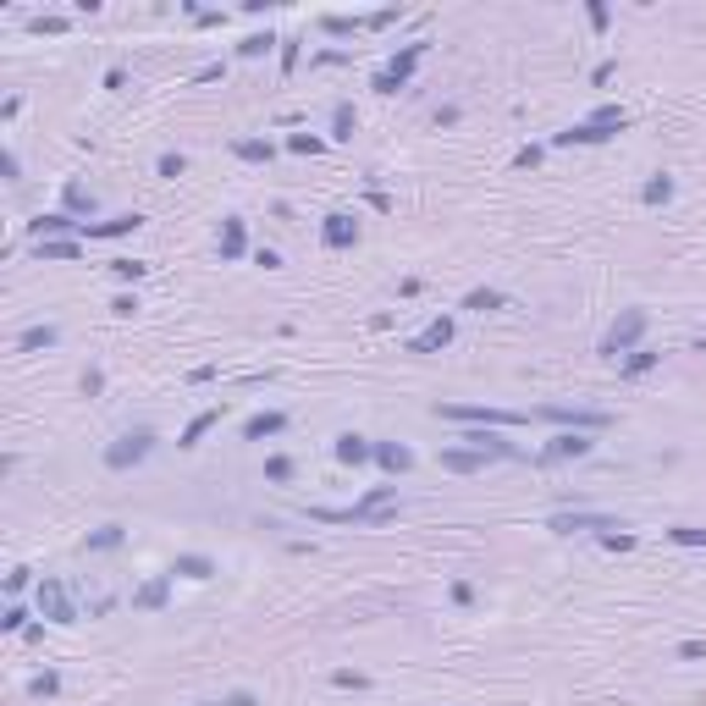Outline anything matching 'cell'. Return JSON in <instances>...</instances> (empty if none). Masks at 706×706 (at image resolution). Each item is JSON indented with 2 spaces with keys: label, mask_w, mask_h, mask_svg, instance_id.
<instances>
[{
  "label": "cell",
  "mask_w": 706,
  "mask_h": 706,
  "mask_svg": "<svg viewBox=\"0 0 706 706\" xmlns=\"http://www.w3.org/2000/svg\"><path fill=\"white\" fill-rule=\"evenodd\" d=\"M585 17H591V28H596V34H607V22H613V12H607L601 0H591V6H585Z\"/></svg>",
  "instance_id": "52"
},
{
  "label": "cell",
  "mask_w": 706,
  "mask_h": 706,
  "mask_svg": "<svg viewBox=\"0 0 706 706\" xmlns=\"http://www.w3.org/2000/svg\"><path fill=\"white\" fill-rule=\"evenodd\" d=\"M215 425H221V408H199L194 420H188V431L177 436V447H199V441H205V436H210Z\"/></svg>",
  "instance_id": "26"
},
{
  "label": "cell",
  "mask_w": 706,
  "mask_h": 706,
  "mask_svg": "<svg viewBox=\"0 0 706 706\" xmlns=\"http://www.w3.org/2000/svg\"><path fill=\"white\" fill-rule=\"evenodd\" d=\"M375 464L387 469L392 480H403V475H408L414 464H420V458H414V447H408V441H375Z\"/></svg>",
  "instance_id": "17"
},
{
  "label": "cell",
  "mask_w": 706,
  "mask_h": 706,
  "mask_svg": "<svg viewBox=\"0 0 706 706\" xmlns=\"http://www.w3.org/2000/svg\"><path fill=\"white\" fill-rule=\"evenodd\" d=\"M403 513V497H398V480L392 486H370L353 508H309V519L320 525H387Z\"/></svg>",
  "instance_id": "1"
},
{
  "label": "cell",
  "mask_w": 706,
  "mask_h": 706,
  "mask_svg": "<svg viewBox=\"0 0 706 706\" xmlns=\"http://www.w3.org/2000/svg\"><path fill=\"white\" fill-rule=\"evenodd\" d=\"M111 276H116V282H144L149 265H144V260H111Z\"/></svg>",
  "instance_id": "44"
},
{
  "label": "cell",
  "mask_w": 706,
  "mask_h": 706,
  "mask_svg": "<svg viewBox=\"0 0 706 706\" xmlns=\"http://www.w3.org/2000/svg\"><path fill=\"white\" fill-rule=\"evenodd\" d=\"M28 695H34V701H50V695H61V673H55V668L34 673V679H28Z\"/></svg>",
  "instance_id": "36"
},
{
  "label": "cell",
  "mask_w": 706,
  "mask_h": 706,
  "mask_svg": "<svg viewBox=\"0 0 706 706\" xmlns=\"http://www.w3.org/2000/svg\"><path fill=\"white\" fill-rule=\"evenodd\" d=\"M453 607H475V585L469 580H453Z\"/></svg>",
  "instance_id": "54"
},
{
  "label": "cell",
  "mask_w": 706,
  "mask_h": 706,
  "mask_svg": "<svg viewBox=\"0 0 706 706\" xmlns=\"http://www.w3.org/2000/svg\"><path fill=\"white\" fill-rule=\"evenodd\" d=\"M398 17H403V6H381V12H370V17H365V28H392Z\"/></svg>",
  "instance_id": "51"
},
{
  "label": "cell",
  "mask_w": 706,
  "mask_h": 706,
  "mask_svg": "<svg viewBox=\"0 0 706 706\" xmlns=\"http://www.w3.org/2000/svg\"><path fill=\"white\" fill-rule=\"evenodd\" d=\"M34 254H39V260H50V265H67V260H78V254H83V243L78 238H50V243H34Z\"/></svg>",
  "instance_id": "28"
},
{
  "label": "cell",
  "mask_w": 706,
  "mask_h": 706,
  "mask_svg": "<svg viewBox=\"0 0 706 706\" xmlns=\"http://www.w3.org/2000/svg\"><path fill=\"white\" fill-rule=\"evenodd\" d=\"M668 541H673V547H706V530L701 525H673Z\"/></svg>",
  "instance_id": "41"
},
{
  "label": "cell",
  "mask_w": 706,
  "mask_h": 706,
  "mask_svg": "<svg viewBox=\"0 0 706 706\" xmlns=\"http://www.w3.org/2000/svg\"><path fill=\"white\" fill-rule=\"evenodd\" d=\"M613 133L607 127H596V122H574V127H563V133H552V149H591V144H607Z\"/></svg>",
  "instance_id": "16"
},
{
  "label": "cell",
  "mask_w": 706,
  "mask_h": 706,
  "mask_svg": "<svg viewBox=\"0 0 706 706\" xmlns=\"http://www.w3.org/2000/svg\"><path fill=\"white\" fill-rule=\"evenodd\" d=\"M34 601H39V618H45V624H61V629H72V624H78L72 591L61 585V580H50V574H45V580L34 585Z\"/></svg>",
  "instance_id": "5"
},
{
  "label": "cell",
  "mask_w": 706,
  "mask_h": 706,
  "mask_svg": "<svg viewBox=\"0 0 706 706\" xmlns=\"http://www.w3.org/2000/svg\"><path fill=\"white\" fill-rule=\"evenodd\" d=\"M287 431V414L282 408H260L243 420V441H265V436H282Z\"/></svg>",
  "instance_id": "21"
},
{
  "label": "cell",
  "mask_w": 706,
  "mask_h": 706,
  "mask_svg": "<svg viewBox=\"0 0 706 706\" xmlns=\"http://www.w3.org/2000/svg\"><path fill=\"white\" fill-rule=\"evenodd\" d=\"M591 453H596L591 431H558V436L535 453V464H541V469H552V464H580V458H591Z\"/></svg>",
  "instance_id": "6"
},
{
  "label": "cell",
  "mask_w": 706,
  "mask_h": 706,
  "mask_svg": "<svg viewBox=\"0 0 706 706\" xmlns=\"http://www.w3.org/2000/svg\"><path fill=\"white\" fill-rule=\"evenodd\" d=\"M596 541H601L607 552H635V535H629V530H601Z\"/></svg>",
  "instance_id": "45"
},
{
  "label": "cell",
  "mask_w": 706,
  "mask_h": 706,
  "mask_svg": "<svg viewBox=\"0 0 706 706\" xmlns=\"http://www.w3.org/2000/svg\"><path fill=\"white\" fill-rule=\"evenodd\" d=\"M254 265H265V271H282V254H276V248H254Z\"/></svg>",
  "instance_id": "56"
},
{
  "label": "cell",
  "mask_w": 706,
  "mask_h": 706,
  "mask_svg": "<svg viewBox=\"0 0 706 706\" xmlns=\"http://www.w3.org/2000/svg\"><path fill=\"white\" fill-rule=\"evenodd\" d=\"M28 585H34V568H12V574H6V596H12V601H17Z\"/></svg>",
  "instance_id": "47"
},
{
  "label": "cell",
  "mask_w": 706,
  "mask_h": 706,
  "mask_svg": "<svg viewBox=\"0 0 706 706\" xmlns=\"http://www.w3.org/2000/svg\"><path fill=\"white\" fill-rule=\"evenodd\" d=\"M332 685H337V690H370V673H359V668H337V673H332Z\"/></svg>",
  "instance_id": "42"
},
{
  "label": "cell",
  "mask_w": 706,
  "mask_h": 706,
  "mask_svg": "<svg viewBox=\"0 0 706 706\" xmlns=\"http://www.w3.org/2000/svg\"><path fill=\"white\" fill-rule=\"evenodd\" d=\"M348 61H353L348 50H315V55H309V67H348Z\"/></svg>",
  "instance_id": "48"
},
{
  "label": "cell",
  "mask_w": 706,
  "mask_h": 706,
  "mask_svg": "<svg viewBox=\"0 0 706 706\" xmlns=\"http://www.w3.org/2000/svg\"><path fill=\"white\" fill-rule=\"evenodd\" d=\"M287 149H293V155H320L326 139H320V133H287Z\"/></svg>",
  "instance_id": "43"
},
{
  "label": "cell",
  "mask_w": 706,
  "mask_h": 706,
  "mask_svg": "<svg viewBox=\"0 0 706 706\" xmlns=\"http://www.w3.org/2000/svg\"><path fill=\"white\" fill-rule=\"evenodd\" d=\"M188 381H194V387H205V381H215V365H194V370H188Z\"/></svg>",
  "instance_id": "60"
},
{
  "label": "cell",
  "mask_w": 706,
  "mask_h": 706,
  "mask_svg": "<svg viewBox=\"0 0 706 706\" xmlns=\"http://www.w3.org/2000/svg\"><path fill=\"white\" fill-rule=\"evenodd\" d=\"M122 541H127V530H122V525H100V530H88L83 552H116Z\"/></svg>",
  "instance_id": "30"
},
{
  "label": "cell",
  "mask_w": 706,
  "mask_h": 706,
  "mask_svg": "<svg viewBox=\"0 0 706 706\" xmlns=\"http://www.w3.org/2000/svg\"><path fill=\"white\" fill-rule=\"evenodd\" d=\"M100 392H105V370L88 365V370H83V398H100Z\"/></svg>",
  "instance_id": "49"
},
{
  "label": "cell",
  "mask_w": 706,
  "mask_h": 706,
  "mask_svg": "<svg viewBox=\"0 0 706 706\" xmlns=\"http://www.w3.org/2000/svg\"><path fill=\"white\" fill-rule=\"evenodd\" d=\"M657 365H662L657 348H635V353H624V359H618V375H624V381H640V375H651Z\"/></svg>",
  "instance_id": "24"
},
{
  "label": "cell",
  "mask_w": 706,
  "mask_h": 706,
  "mask_svg": "<svg viewBox=\"0 0 706 706\" xmlns=\"http://www.w3.org/2000/svg\"><path fill=\"white\" fill-rule=\"evenodd\" d=\"M232 155L248 160V166H271V160H276V144H271V139H232Z\"/></svg>",
  "instance_id": "27"
},
{
  "label": "cell",
  "mask_w": 706,
  "mask_h": 706,
  "mask_svg": "<svg viewBox=\"0 0 706 706\" xmlns=\"http://www.w3.org/2000/svg\"><path fill=\"white\" fill-rule=\"evenodd\" d=\"M28 624H34V613H28L22 601H12L6 613H0V635H28Z\"/></svg>",
  "instance_id": "35"
},
{
  "label": "cell",
  "mask_w": 706,
  "mask_h": 706,
  "mask_svg": "<svg viewBox=\"0 0 706 706\" xmlns=\"http://www.w3.org/2000/svg\"><path fill=\"white\" fill-rule=\"evenodd\" d=\"M436 464H441L447 475H480V469H486L492 458H486V453H475V447H441V453H436Z\"/></svg>",
  "instance_id": "18"
},
{
  "label": "cell",
  "mask_w": 706,
  "mask_h": 706,
  "mask_svg": "<svg viewBox=\"0 0 706 706\" xmlns=\"http://www.w3.org/2000/svg\"><path fill=\"white\" fill-rule=\"evenodd\" d=\"M221 72H227V67H221V61H215V67H199V72H194V83H215Z\"/></svg>",
  "instance_id": "61"
},
{
  "label": "cell",
  "mask_w": 706,
  "mask_h": 706,
  "mask_svg": "<svg viewBox=\"0 0 706 706\" xmlns=\"http://www.w3.org/2000/svg\"><path fill=\"white\" fill-rule=\"evenodd\" d=\"M166 601H172V574H155V580L133 591V613H160Z\"/></svg>",
  "instance_id": "19"
},
{
  "label": "cell",
  "mask_w": 706,
  "mask_h": 706,
  "mask_svg": "<svg viewBox=\"0 0 706 706\" xmlns=\"http://www.w3.org/2000/svg\"><path fill=\"white\" fill-rule=\"evenodd\" d=\"M673 194H679V182H673L668 172H651L646 188H640V205H646V210H662V205H673Z\"/></svg>",
  "instance_id": "22"
},
{
  "label": "cell",
  "mask_w": 706,
  "mask_h": 706,
  "mask_svg": "<svg viewBox=\"0 0 706 706\" xmlns=\"http://www.w3.org/2000/svg\"><path fill=\"white\" fill-rule=\"evenodd\" d=\"M541 155H547V144H525L519 155H513V166H519V172H530V166H541Z\"/></svg>",
  "instance_id": "50"
},
{
  "label": "cell",
  "mask_w": 706,
  "mask_h": 706,
  "mask_svg": "<svg viewBox=\"0 0 706 706\" xmlns=\"http://www.w3.org/2000/svg\"><path fill=\"white\" fill-rule=\"evenodd\" d=\"M646 332H651V315H646V309H618V315H613V326H607V337H601V359L635 353Z\"/></svg>",
  "instance_id": "3"
},
{
  "label": "cell",
  "mask_w": 706,
  "mask_h": 706,
  "mask_svg": "<svg viewBox=\"0 0 706 706\" xmlns=\"http://www.w3.org/2000/svg\"><path fill=\"white\" fill-rule=\"evenodd\" d=\"M370 88H375V94H398V88H403V83H398V78H392V72H387V67H381V72H375V78H370Z\"/></svg>",
  "instance_id": "53"
},
{
  "label": "cell",
  "mask_w": 706,
  "mask_h": 706,
  "mask_svg": "<svg viewBox=\"0 0 706 706\" xmlns=\"http://www.w3.org/2000/svg\"><path fill=\"white\" fill-rule=\"evenodd\" d=\"M276 45H282V39L271 34V28H265V34H248V39L238 45V61H260V55H271Z\"/></svg>",
  "instance_id": "32"
},
{
  "label": "cell",
  "mask_w": 706,
  "mask_h": 706,
  "mask_svg": "<svg viewBox=\"0 0 706 706\" xmlns=\"http://www.w3.org/2000/svg\"><path fill=\"white\" fill-rule=\"evenodd\" d=\"M55 342H61V332H55V326H28V332L17 337V348H22V353H39V348H55Z\"/></svg>",
  "instance_id": "33"
},
{
  "label": "cell",
  "mask_w": 706,
  "mask_h": 706,
  "mask_svg": "<svg viewBox=\"0 0 706 706\" xmlns=\"http://www.w3.org/2000/svg\"><path fill=\"white\" fill-rule=\"evenodd\" d=\"M458 309H475V315H497V309H508V293H502V287H469Z\"/></svg>",
  "instance_id": "25"
},
{
  "label": "cell",
  "mask_w": 706,
  "mask_h": 706,
  "mask_svg": "<svg viewBox=\"0 0 706 706\" xmlns=\"http://www.w3.org/2000/svg\"><path fill=\"white\" fill-rule=\"evenodd\" d=\"M547 530L552 535H580V530H629V525H618V519H607V513H585V508H574V513H552L547 519Z\"/></svg>",
  "instance_id": "8"
},
{
  "label": "cell",
  "mask_w": 706,
  "mask_h": 706,
  "mask_svg": "<svg viewBox=\"0 0 706 706\" xmlns=\"http://www.w3.org/2000/svg\"><path fill=\"white\" fill-rule=\"evenodd\" d=\"M139 309H144V304H139V293H116V298H111V315H116V320H133Z\"/></svg>",
  "instance_id": "46"
},
{
  "label": "cell",
  "mask_w": 706,
  "mask_h": 706,
  "mask_svg": "<svg viewBox=\"0 0 706 706\" xmlns=\"http://www.w3.org/2000/svg\"><path fill=\"white\" fill-rule=\"evenodd\" d=\"M221 706H260V701H254V690H232V695H221Z\"/></svg>",
  "instance_id": "59"
},
{
  "label": "cell",
  "mask_w": 706,
  "mask_h": 706,
  "mask_svg": "<svg viewBox=\"0 0 706 706\" xmlns=\"http://www.w3.org/2000/svg\"><path fill=\"white\" fill-rule=\"evenodd\" d=\"M105 88H111V94H116V88H127V72H122V67H111V72H105Z\"/></svg>",
  "instance_id": "62"
},
{
  "label": "cell",
  "mask_w": 706,
  "mask_h": 706,
  "mask_svg": "<svg viewBox=\"0 0 706 706\" xmlns=\"http://www.w3.org/2000/svg\"><path fill=\"white\" fill-rule=\"evenodd\" d=\"M365 17H342V12H326L320 17V34H332V39H348V34H359Z\"/></svg>",
  "instance_id": "31"
},
{
  "label": "cell",
  "mask_w": 706,
  "mask_h": 706,
  "mask_svg": "<svg viewBox=\"0 0 706 706\" xmlns=\"http://www.w3.org/2000/svg\"><path fill=\"white\" fill-rule=\"evenodd\" d=\"M458 116H464L458 105H436V127H458Z\"/></svg>",
  "instance_id": "58"
},
{
  "label": "cell",
  "mask_w": 706,
  "mask_h": 706,
  "mask_svg": "<svg viewBox=\"0 0 706 706\" xmlns=\"http://www.w3.org/2000/svg\"><path fill=\"white\" fill-rule=\"evenodd\" d=\"M353 127H359V111H353V100H337V105H332V139L348 144Z\"/></svg>",
  "instance_id": "29"
},
{
  "label": "cell",
  "mask_w": 706,
  "mask_h": 706,
  "mask_svg": "<svg viewBox=\"0 0 706 706\" xmlns=\"http://www.w3.org/2000/svg\"><path fill=\"white\" fill-rule=\"evenodd\" d=\"M61 210L78 221V215H94V210H100V199H94L83 182H61Z\"/></svg>",
  "instance_id": "23"
},
{
  "label": "cell",
  "mask_w": 706,
  "mask_h": 706,
  "mask_svg": "<svg viewBox=\"0 0 706 706\" xmlns=\"http://www.w3.org/2000/svg\"><path fill=\"white\" fill-rule=\"evenodd\" d=\"M679 657H685V662H701V657H706V640H679Z\"/></svg>",
  "instance_id": "55"
},
{
  "label": "cell",
  "mask_w": 706,
  "mask_h": 706,
  "mask_svg": "<svg viewBox=\"0 0 706 706\" xmlns=\"http://www.w3.org/2000/svg\"><path fill=\"white\" fill-rule=\"evenodd\" d=\"M83 221H72L67 210H50V215H34L28 221V243H50V238H78Z\"/></svg>",
  "instance_id": "10"
},
{
  "label": "cell",
  "mask_w": 706,
  "mask_h": 706,
  "mask_svg": "<svg viewBox=\"0 0 706 706\" xmlns=\"http://www.w3.org/2000/svg\"><path fill=\"white\" fill-rule=\"evenodd\" d=\"M28 28H34V34H67V28H72V17H61V12H39V17L28 22Z\"/></svg>",
  "instance_id": "40"
},
{
  "label": "cell",
  "mask_w": 706,
  "mask_h": 706,
  "mask_svg": "<svg viewBox=\"0 0 706 706\" xmlns=\"http://www.w3.org/2000/svg\"><path fill=\"white\" fill-rule=\"evenodd\" d=\"M139 227H144V215H139V210H122V215H105V221H83L78 243H94V238H127V232H139Z\"/></svg>",
  "instance_id": "12"
},
{
  "label": "cell",
  "mask_w": 706,
  "mask_h": 706,
  "mask_svg": "<svg viewBox=\"0 0 706 706\" xmlns=\"http://www.w3.org/2000/svg\"><path fill=\"white\" fill-rule=\"evenodd\" d=\"M215 248H221V260H243L248 254V227H243V215H221V232H215Z\"/></svg>",
  "instance_id": "14"
},
{
  "label": "cell",
  "mask_w": 706,
  "mask_h": 706,
  "mask_svg": "<svg viewBox=\"0 0 706 706\" xmlns=\"http://www.w3.org/2000/svg\"><path fill=\"white\" fill-rule=\"evenodd\" d=\"M332 458H337L342 469H365V464H375V441L359 436V431H342V436L332 441Z\"/></svg>",
  "instance_id": "9"
},
{
  "label": "cell",
  "mask_w": 706,
  "mask_h": 706,
  "mask_svg": "<svg viewBox=\"0 0 706 706\" xmlns=\"http://www.w3.org/2000/svg\"><path fill=\"white\" fill-rule=\"evenodd\" d=\"M166 574H172V580H199V585H205V580H215L221 568H215V558H210V552H177Z\"/></svg>",
  "instance_id": "15"
},
{
  "label": "cell",
  "mask_w": 706,
  "mask_h": 706,
  "mask_svg": "<svg viewBox=\"0 0 706 706\" xmlns=\"http://www.w3.org/2000/svg\"><path fill=\"white\" fill-rule=\"evenodd\" d=\"M585 122H596V127H607V133H624V127H629V111L624 105H596Z\"/></svg>",
  "instance_id": "34"
},
{
  "label": "cell",
  "mask_w": 706,
  "mask_h": 706,
  "mask_svg": "<svg viewBox=\"0 0 706 706\" xmlns=\"http://www.w3.org/2000/svg\"><path fill=\"white\" fill-rule=\"evenodd\" d=\"M0 166H6V182H22V160H17V149H6V160H0Z\"/></svg>",
  "instance_id": "57"
},
{
  "label": "cell",
  "mask_w": 706,
  "mask_h": 706,
  "mask_svg": "<svg viewBox=\"0 0 706 706\" xmlns=\"http://www.w3.org/2000/svg\"><path fill=\"white\" fill-rule=\"evenodd\" d=\"M182 172H188V155H177V149H166V155L155 160V177H166V182H177Z\"/></svg>",
  "instance_id": "39"
},
{
  "label": "cell",
  "mask_w": 706,
  "mask_h": 706,
  "mask_svg": "<svg viewBox=\"0 0 706 706\" xmlns=\"http://www.w3.org/2000/svg\"><path fill=\"white\" fill-rule=\"evenodd\" d=\"M431 55V39H414V45H403V50H392V61H387V72L408 88V78H414V67Z\"/></svg>",
  "instance_id": "20"
},
{
  "label": "cell",
  "mask_w": 706,
  "mask_h": 706,
  "mask_svg": "<svg viewBox=\"0 0 706 706\" xmlns=\"http://www.w3.org/2000/svg\"><path fill=\"white\" fill-rule=\"evenodd\" d=\"M431 414L436 420H453V425H486V431H513V425L535 420V408L519 414V408H486V403H436Z\"/></svg>",
  "instance_id": "2"
},
{
  "label": "cell",
  "mask_w": 706,
  "mask_h": 706,
  "mask_svg": "<svg viewBox=\"0 0 706 706\" xmlns=\"http://www.w3.org/2000/svg\"><path fill=\"white\" fill-rule=\"evenodd\" d=\"M535 420H552L563 431H607L613 425V414H601V408H568V403H547V408H535Z\"/></svg>",
  "instance_id": "7"
},
{
  "label": "cell",
  "mask_w": 706,
  "mask_h": 706,
  "mask_svg": "<svg viewBox=\"0 0 706 706\" xmlns=\"http://www.w3.org/2000/svg\"><path fill=\"white\" fill-rule=\"evenodd\" d=\"M320 243H326V248H353V243H359V215L332 210L326 221H320Z\"/></svg>",
  "instance_id": "13"
},
{
  "label": "cell",
  "mask_w": 706,
  "mask_h": 706,
  "mask_svg": "<svg viewBox=\"0 0 706 706\" xmlns=\"http://www.w3.org/2000/svg\"><path fill=\"white\" fill-rule=\"evenodd\" d=\"M155 441H160V436H155L149 425H133V431H122V436H116V441L105 447V469H116V475L139 469V464H144L149 453H155Z\"/></svg>",
  "instance_id": "4"
},
{
  "label": "cell",
  "mask_w": 706,
  "mask_h": 706,
  "mask_svg": "<svg viewBox=\"0 0 706 706\" xmlns=\"http://www.w3.org/2000/svg\"><path fill=\"white\" fill-rule=\"evenodd\" d=\"M453 337H458V320H453V315H436L420 337H408V342H403V353H441Z\"/></svg>",
  "instance_id": "11"
},
{
  "label": "cell",
  "mask_w": 706,
  "mask_h": 706,
  "mask_svg": "<svg viewBox=\"0 0 706 706\" xmlns=\"http://www.w3.org/2000/svg\"><path fill=\"white\" fill-rule=\"evenodd\" d=\"M276 55H282V78H293V72H298V61H304V39H298V34H287Z\"/></svg>",
  "instance_id": "38"
},
{
  "label": "cell",
  "mask_w": 706,
  "mask_h": 706,
  "mask_svg": "<svg viewBox=\"0 0 706 706\" xmlns=\"http://www.w3.org/2000/svg\"><path fill=\"white\" fill-rule=\"evenodd\" d=\"M293 475H298V464L287 458V453H271V458H265V480H271V486H287Z\"/></svg>",
  "instance_id": "37"
}]
</instances>
